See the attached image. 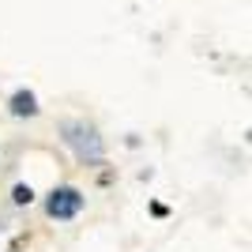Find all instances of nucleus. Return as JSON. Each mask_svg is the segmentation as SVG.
<instances>
[{"label":"nucleus","instance_id":"1","mask_svg":"<svg viewBox=\"0 0 252 252\" xmlns=\"http://www.w3.org/2000/svg\"><path fill=\"white\" fill-rule=\"evenodd\" d=\"M61 132H64V143L75 151L79 162H91V166L105 162V143H102V136H98L87 121H64Z\"/></svg>","mask_w":252,"mask_h":252},{"label":"nucleus","instance_id":"3","mask_svg":"<svg viewBox=\"0 0 252 252\" xmlns=\"http://www.w3.org/2000/svg\"><path fill=\"white\" fill-rule=\"evenodd\" d=\"M8 109H11V117H34L38 113V98H34L31 91H15Z\"/></svg>","mask_w":252,"mask_h":252},{"label":"nucleus","instance_id":"2","mask_svg":"<svg viewBox=\"0 0 252 252\" xmlns=\"http://www.w3.org/2000/svg\"><path fill=\"white\" fill-rule=\"evenodd\" d=\"M83 192L79 189H72V185H61V189H53L49 192V200H45V215L49 219H61V222H68V219H75L79 211H83Z\"/></svg>","mask_w":252,"mask_h":252},{"label":"nucleus","instance_id":"4","mask_svg":"<svg viewBox=\"0 0 252 252\" xmlns=\"http://www.w3.org/2000/svg\"><path fill=\"white\" fill-rule=\"evenodd\" d=\"M11 200L23 207V203H31V200H34V189H31V185H15V189H11Z\"/></svg>","mask_w":252,"mask_h":252}]
</instances>
